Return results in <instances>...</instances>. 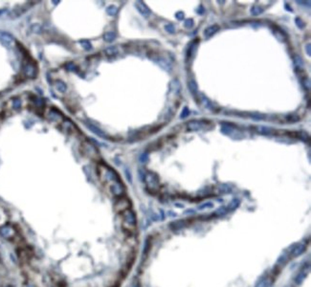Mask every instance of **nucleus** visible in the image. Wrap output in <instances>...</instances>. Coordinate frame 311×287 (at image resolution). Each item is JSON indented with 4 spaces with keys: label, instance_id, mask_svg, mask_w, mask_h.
Masks as SVG:
<instances>
[{
    "label": "nucleus",
    "instance_id": "24",
    "mask_svg": "<svg viewBox=\"0 0 311 287\" xmlns=\"http://www.w3.org/2000/svg\"><path fill=\"white\" fill-rule=\"evenodd\" d=\"M274 279L275 278H273V276L270 274H269L268 278L263 281V283L260 287H270L273 284V282H274Z\"/></svg>",
    "mask_w": 311,
    "mask_h": 287
},
{
    "label": "nucleus",
    "instance_id": "40",
    "mask_svg": "<svg viewBox=\"0 0 311 287\" xmlns=\"http://www.w3.org/2000/svg\"><path fill=\"white\" fill-rule=\"evenodd\" d=\"M67 69L70 70V71H77V70H78V69H77V66H76L75 64H72V63H70V64L67 65Z\"/></svg>",
    "mask_w": 311,
    "mask_h": 287
},
{
    "label": "nucleus",
    "instance_id": "12",
    "mask_svg": "<svg viewBox=\"0 0 311 287\" xmlns=\"http://www.w3.org/2000/svg\"><path fill=\"white\" fill-rule=\"evenodd\" d=\"M219 31V26L218 25H212V26H209V27H207L205 30H204V36L206 38H211V36H212L215 34H216L217 32Z\"/></svg>",
    "mask_w": 311,
    "mask_h": 287
},
{
    "label": "nucleus",
    "instance_id": "4",
    "mask_svg": "<svg viewBox=\"0 0 311 287\" xmlns=\"http://www.w3.org/2000/svg\"><path fill=\"white\" fill-rule=\"evenodd\" d=\"M23 72L29 79H34L37 76V66L31 61H26L23 65Z\"/></svg>",
    "mask_w": 311,
    "mask_h": 287
},
{
    "label": "nucleus",
    "instance_id": "38",
    "mask_svg": "<svg viewBox=\"0 0 311 287\" xmlns=\"http://www.w3.org/2000/svg\"><path fill=\"white\" fill-rule=\"evenodd\" d=\"M32 30H33L34 33H39L40 30H41V27H40V25H38V24H35V25L32 26Z\"/></svg>",
    "mask_w": 311,
    "mask_h": 287
},
{
    "label": "nucleus",
    "instance_id": "6",
    "mask_svg": "<svg viewBox=\"0 0 311 287\" xmlns=\"http://www.w3.org/2000/svg\"><path fill=\"white\" fill-rule=\"evenodd\" d=\"M0 41L7 47H12L13 44L14 43V36L4 31H0Z\"/></svg>",
    "mask_w": 311,
    "mask_h": 287
},
{
    "label": "nucleus",
    "instance_id": "25",
    "mask_svg": "<svg viewBox=\"0 0 311 287\" xmlns=\"http://www.w3.org/2000/svg\"><path fill=\"white\" fill-rule=\"evenodd\" d=\"M238 206H239V200L236 199V198H235V199H233V200L230 202L229 206H228V211L236 210V209Z\"/></svg>",
    "mask_w": 311,
    "mask_h": 287
},
{
    "label": "nucleus",
    "instance_id": "41",
    "mask_svg": "<svg viewBox=\"0 0 311 287\" xmlns=\"http://www.w3.org/2000/svg\"><path fill=\"white\" fill-rule=\"evenodd\" d=\"M20 105H21V104H20V101L17 100V99H15L14 102V108L17 109V108L20 107Z\"/></svg>",
    "mask_w": 311,
    "mask_h": 287
},
{
    "label": "nucleus",
    "instance_id": "10",
    "mask_svg": "<svg viewBox=\"0 0 311 287\" xmlns=\"http://www.w3.org/2000/svg\"><path fill=\"white\" fill-rule=\"evenodd\" d=\"M197 44H198V39H195L189 45V47L187 48V51H186V59L187 60L191 59V57L194 56L195 52H196V48H197Z\"/></svg>",
    "mask_w": 311,
    "mask_h": 287
},
{
    "label": "nucleus",
    "instance_id": "1",
    "mask_svg": "<svg viewBox=\"0 0 311 287\" xmlns=\"http://www.w3.org/2000/svg\"><path fill=\"white\" fill-rule=\"evenodd\" d=\"M98 169H99V176L101 181L108 188L113 184L117 183V182L121 181L120 177L118 176L116 171H114L109 166L105 165H100Z\"/></svg>",
    "mask_w": 311,
    "mask_h": 287
},
{
    "label": "nucleus",
    "instance_id": "3",
    "mask_svg": "<svg viewBox=\"0 0 311 287\" xmlns=\"http://www.w3.org/2000/svg\"><path fill=\"white\" fill-rule=\"evenodd\" d=\"M149 59L152 60L154 62H156L157 64H159L166 71H170L172 68V61H170V60L167 56H163L161 55H159L158 53L151 52V53L149 54Z\"/></svg>",
    "mask_w": 311,
    "mask_h": 287
},
{
    "label": "nucleus",
    "instance_id": "35",
    "mask_svg": "<svg viewBox=\"0 0 311 287\" xmlns=\"http://www.w3.org/2000/svg\"><path fill=\"white\" fill-rule=\"evenodd\" d=\"M189 114H190V110H189V108H188V107H184V109H183L182 113H181V115H180V118H181V119H183V118H187V117L189 116Z\"/></svg>",
    "mask_w": 311,
    "mask_h": 287
},
{
    "label": "nucleus",
    "instance_id": "37",
    "mask_svg": "<svg viewBox=\"0 0 311 287\" xmlns=\"http://www.w3.org/2000/svg\"><path fill=\"white\" fill-rule=\"evenodd\" d=\"M295 22H296V25L299 26V27H300V29H303V28L304 27V22H303L300 18L297 17L296 19H295Z\"/></svg>",
    "mask_w": 311,
    "mask_h": 287
},
{
    "label": "nucleus",
    "instance_id": "17",
    "mask_svg": "<svg viewBox=\"0 0 311 287\" xmlns=\"http://www.w3.org/2000/svg\"><path fill=\"white\" fill-rule=\"evenodd\" d=\"M87 127H88V128H89V129L91 130V131H93L94 133H96V134L98 135V136H100L101 138L108 139V136H107V135H106L105 132H103V131H102V130H101L100 128H98L97 127L93 126V124H88Z\"/></svg>",
    "mask_w": 311,
    "mask_h": 287
},
{
    "label": "nucleus",
    "instance_id": "28",
    "mask_svg": "<svg viewBox=\"0 0 311 287\" xmlns=\"http://www.w3.org/2000/svg\"><path fill=\"white\" fill-rule=\"evenodd\" d=\"M106 12H107V14H109V15H115L118 12V9H117V7L112 5V6H109L106 9Z\"/></svg>",
    "mask_w": 311,
    "mask_h": 287
},
{
    "label": "nucleus",
    "instance_id": "31",
    "mask_svg": "<svg viewBox=\"0 0 311 287\" xmlns=\"http://www.w3.org/2000/svg\"><path fill=\"white\" fill-rule=\"evenodd\" d=\"M194 20L191 19V18H188V19H186V20H185V22H184V25H185V27H186L187 29H190V28H191V27H193V26H194Z\"/></svg>",
    "mask_w": 311,
    "mask_h": 287
},
{
    "label": "nucleus",
    "instance_id": "33",
    "mask_svg": "<svg viewBox=\"0 0 311 287\" xmlns=\"http://www.w3.org/2000/svg\"><path fill=\"white\" fill-rule=\"evenodd\" d=\"M165 29L167 32L170 33V34H173L175 32V28H174V26L172 24H168V25H166L165 26Z\"/></svg>",
    "mask_w": 311,
    "mask_h": 287
},
{
    "label": "nucleus",
    "instance_id": "7",
    "mask_svg": "<svg viewBox=\"0 0 311 287\" xmlns=\"http://www.w3.org/2000/svg\"><path fill=\"white\" fill-rule=\"evenodd\" d=\"M309 271H310V264L308 262L307 265H304L303 267L300 269V272L298 273V275L296 276V278H295V282H296L297 284L302 283L303 280L305 279V276H306L307 274L309 273Z\"/></svg>",
    "mask_w": 311,
    "mask_h": 287
},
{
    "label": "nucleus",
    "instance_id": "21",
    "mask_svg": "<svg viewBox=\"0 0 311 287\" xmlns=\"http://www.w3.org/2000/svg\"><path fill=\"white\" fill-rule=\"evenodd\" d=\"M56 89L58 90L59 92L64 93L66 91V89H67V85L65 84L63 81H58L56 82Z\"/></svg>",
    "mask_w": 311,
    "mask_h": 287
},
{
    "label": "nucleus",
    "instance_id": "44",
    "mask_svg": "<svg viewBox=\"0 0 311 287\" xmlns=\"http://www.w3.org/2000/svg\"><path fill=\"white\" fill-rule=\"evenodd\" d=\"M305 49H306V48H305ZM306 51H307V55L310 56V43L307 44V50Z\"/></svg>",
    "mask_w": 311,
    "mask_h": 287
},
{
    "label": "nucleus",
    "instance_id": "42",
    "mask_svg": "<svg viewBox=\"0 0 311 287\" xmlns=\"http://www.w3.org/2000/svg\"><path fill=\"white\" fill-rule=\"evenodd\" d=\"M214 207V205H212V203H207V204H204V205H201L199 208L200 209H203V208H212Z\"/></svg>",
    "mask_w": 311,
    "mask_h": 287
},
{
    "label": "nucleus",
    "instance_id": "8",
    "mask_svg": "<svg viewBox=\"0 0 311 287\" xmlns=\"http://www.w3.org/2000/svg\"><path fill=\"white\" fill-rule=\"evenodd\" d=\"M29 8H30V6H29L28 4L22 5V6L15 7V8L13 10V11L9 14V17H11V18H17V17H19L20 15L23 14Z\"/></svg>",
    "mask_w": 311,
    "mask_h": 287
},
{
    "label": "nucleus",
    "instance_id": "11",
    "mask_svg": "<svg viewBox=\"0 0 311 287\" xmlns=\"http://www.w3.org/2000/svg\"><path fill=\"white\" fill-rule=\"evenodd\" d=\"M135 6L137 8V10L140 12V14H141L143 17H148L149 15H150V10L148 8V6L145 3H143L142 1H138L136 2L135 4Z\"/></svg>",
    "mask_w": 311,
    "mask_h": 287
},
{
    "label": "nucleus",
    "instance_id": "26",
    "mask_svg": "<svg viewBox=\"0 0 311 287\" xmlns=\"http://www.w3.org/2000/svg\"><path fill=\"white\" fill-rule=\"evenodd\" d=\"M251 13L252 14L254 15H258V14H261L262 13V9L258 6V5H255V6H253L252 9H251Z\"/></svg>",
    "mask_w": 311,
    "mask_h": 287
},
{
    "label": "nucleus",
    "instance_id": "29",
    "mask_svg": "<svg viewBox=\"0 0 311 287\" xmlns=\"http://www.w3.org/2000/svg\"><path fill=\"white\" fill-rule=\"evenodd\" d=\"M302 83H303V85L304 86L305 89L309 90V88H310V81H309L308 78L304 77L303 79H302Z\"/></svg>",
    "mask_w": 311,
    "mask_h": 287
},
{
    "label": "nucleus",
    "instance_id": "27",
    "mask_svg": "<svg viewBox=\"0 0 311 287\" xmlns=\"http://www.w3.org/2000/svg\"><path fill=\"white\" fill-rule=\"evenodd\" d=\"M81 45L82 46V48H84V50L86 51H89L92 49V46L90 44V42L88 40H81Z\"/></svg>",
    "mask_w": 311,
    "mask_h": 287
},
{
    "label": "nucleus",
    "instance_id": "13",
    "mask_svg": "<svg viewBox=\"0 0 311 287\" xmlns=\"http://www.w3.org/2000/svg\"><path fill=\"white\" fill-rule=\"evenodd\" d=\"M187 226V221L184 220V219H180V220H176L173 221L169 224V228L172 230V231H178V230L182 229L184 227Z\"/></svg>",
    "mask_w": 311,
    "mask_h": 287
},
{
    "label": "nucleus",
    "instance_id": "15",
    "mask_svg": "<svg viewBox=\"0 0 311 287\" xmlns=\"http://www.w3.org/2000/svg\"><path fill=\"white\" fill-rule=\"evenodd\" d=\"M305 249H306V245H305V244H303V243H297L296 247H295L294 251L292 253V258H297V257H299V255H300L305 251Z\"/></svg>",
    "mask_w": 311,
    "mask_h": 287
},
{
    "label": "nucleus",
    "instance_id": "18",
    "mask_svg": "<svg viewBox=\"0 0 311 287\" xmlns=\"http://www.w3.org/2000/svg\"><path fill=\"white\" fill-rule=\"evenodd\" d=\"M256 131L262 134V135H270L273 133L274 130L270 127H264V126H258V127H256Z\"/></svg>",
    "mask_w": 311,
    "mask_h": 287
},
{
    "label": "nucleus",
    "instance_id": "32",
    "mask_svg": "<svg viewBox=\"0 0 311 287\" xmlns=\"http://www.w3.org/2000/svg\"><path fill=\"white\" fill-rule=\"evenodd\" d=\"M298 137L300 139V140H303V141H306L308 140V135L306 132H304V131H300V132H298Z\"/></svg>",
    "mask_w": 311,
    "mask_h": 287
},
{
    "label": "nucleus",
    "instance_id": "36",
    "mask_svg": "<svg viewBox=\"0 0 311 287\" xmlns=\"http://www.w3.org/2000/svg\"><path fill=\"white\" fill-rule=\"evenodd\" d=\"M220 191L223 192V194H226V192H230L231 191V188L228 186V185H221V188H220Z\"/></svg>",
    "mask_w": 311,
    "mask_h": 287
},
{
    "label": "nucleus",
    "instance_id": "16",
    "mask_svg": "<svg viewBox=\"0 0 311 287\" xmlns=\"http://www.w3.org/2000/svg\"><path fill=\"white\" fill-rule=\"evenodd\" d=\"M0 233H1V234L4 237H6V238H11L14 236V230L12 227H10V226H4L2 227L1 229H0Z\"/></svg>",
    "mask_w": 311,
    "mask_h": 287
},
{
    "label": "nucleus",
    "instance_id": "2",
    "mask_svg": "<svg viewBox=\"0 0 311 287\" xmlns=\"http://www.w3.org/2000/svg\"><path fill=\"white\" fill-rule=\"evenodd\" d=\"M143 181H145V183L147 185L148 191L150 192V194H156V192L159 191V177L156 173L151 171H148L145 172L144 178Z\"/></svg>",
    "mask_w": 311,
    "mask_h": 287
},
{
    "label": "nucleus",
    "instance_id": "5",
    "mask_svg": "<svg viewBox=\"0 0 311 287\" xmlns=\"http://www.w3.org/2000/svg\"><path fill=\"white\" fill-rule=\"evenodd\" d=\"M130 206H131V202L129 201L128 198L126 196H121L118 199V201L116 202L115 209H116L117 212H123V211L128 210V209L130 208Z\"/></svg>",
    "mask_w": 311,
    "mask_h": 287
},
{
    "label": "nucleus",
    "instance_id": "19",
    "mask_svg": "<svg viewBox=\"0 0 311 287\" xmlns=\"http://www.w3.org/2000/svg\"><path fill=\"white\" fill-rule=\"evenodd\" d=\"M188 86H189V89H190L191 93H193L194 95H196V94H197L198 87H197V83L195 82V81L191 80L188 83Z\"/></svg>",
    "mask_w": 311,
    "mask_h": 287
},
{
    "label": "nucleus",
    "instance_id": "34",
    "mask_svg": "<svg viewBox=\"0 0 311 287\" xmlns=\"http://www.w3.org/2000/svg\"><path fill=\"white\" fill-rule=\"evenodd\" d=\"M294 62H295V65H296V66L300 67V66L303 65V60H302V59H300V56H295L294 57Z\"/></svg>",
    "mask_w": 311,
    "mask_h": 287
},
{
    "label": "nucleus",
    "instance_id": "43",
    "mask_svg": "<svg viewBox=\"0 0 311 287\" xmlns=\"http://www.w3.org/2000/svg\"><path fill=\"white\" fill-rule=\"evenodd\" d=\"M131 287H140L139 283H138V281H134V282L132 283V286Z\"/></svg>",
    "mask_w": 311,
    "mask_h": 287
},
{
    "label": "nucleus",
    "instance_id": "23",
    "mask_svg": "<svg viewBox=\"0 0 311 287\" xmlns=\"http://www.w3.org/2000/svg\"><path fill=\"white\" fill-rule=\"evenodd\" d=\"M228 212H229V211H228V208L223 206V207H220V208L217 209V210L215 211V216H223V215H226Z\"/></svg>",
    "mask_w": 311,
    "mask_h": 287
},
{
    "label": "nucleus",
    "instance_id": "30",
    "mask_svg": "<svg viewBox=\"0 0 311 287\" xmlns=\"http://www.w3.org/2000/svg\"><path fill=\"white\" fill-rule=\"evenodd\" d=\"M286 121L289 123H296V122L300 121V118L298 116H296V115H290V116L287 117Z\"/></svg>",
    "mask_w": 311,
    "mask_h": 287
},
{
    "label": "nucleus",
    "instance_id": "39",
    "mask_svg": "<svg viewBox=\"0 0 311 287\" xmlns=\"http://www.w3.org/2000/svg\"><path fill=\"white\" fill-rule=\"evenodd\" d=\"M175 17L177 18L178 20H183L184 17H185V14H184L183 12H178V13L175 14Z\"/></svg>",
    "mask_w": 311,
    "mask_h": 287
},
{
    "label": "nucleus",
    "instance_id": "20",
    "mask_svg": "<svg viewBox=\"0 0 311 287\" xmlns=\"http://www.w3.org/2000/svg\"><path fill=\"white\" fill-rule=\"evenodd\" d=\"M118 53H119V50H118L117 46H110V47H108V48L105 49V54L108 56H116Z\"/></svg>",
    "mask_w": 311,
    "mask_h": 287
},
{
    "label": "nucleus",
    "instance_id": "45",
    "mask_svg": "<svg viewBox=\"0 0 311 287\" xmlns=\"http://www.w3.org/2000/svg\"><path fill=\"white\" fill-rule=\"evenodd\" d=\"M3 13V11H2V10H0V14H1Z\"/></svg>",
    "mask_w": 311,
    "mask_h": 287
},
{
    "label": "nucleus",
    "instance_id": "9",
    "mask_svg": "<svg viewBox=\"0 0 311 287\" xmlns=\"http://www.w3.org/2000/svg\"><path fill=\"white\" fill-rule=\"evenodd\" d=\"M206 126V122L204 121H191L188 123L187 127L191 131H197V130L203 128Z\"/></svg>",
    "mask_w": 311,
    "mask_h": 287
},
{
    "label": "nucleus",
    "instance_id": "14",
    "mask_svg": "<svg viewBox=\"0 0 311 287\" xmlns=\"http://www.w3.org/2000/svg\"><path fill=\"white\" fill-rule=\"evenodd\" d=\"M273 33H274L275 35H276V38L279 40L282 41V42H284L285 40H287V35L284 33L282 29H279V27H277V26H275V28L273 30Z\"/></svg>",
    "mask_w": 311,
    "mask_h": 287
},
{
    "label": "nucleus",
    "instance_id": "22",
    "mask_svg": "<svg viewBox=\"0 0 311 287\" xmlns=\"http://www.w3.org/2000/svg\"><path fill=\"white\" fill-rule=\"evenodd\" d=\"M115 38H116V34L113 32H108L103 35V39H105L106 42H112V41L115 40Z\"/></svg>",
    "mask_w": 311,
    "mask_h": 287
}]
</instances>
